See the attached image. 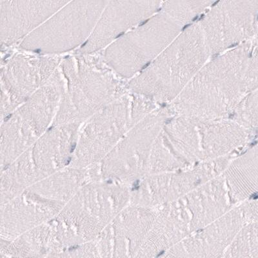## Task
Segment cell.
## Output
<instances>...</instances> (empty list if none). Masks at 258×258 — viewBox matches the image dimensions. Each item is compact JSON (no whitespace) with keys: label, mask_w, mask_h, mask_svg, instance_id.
<instances>
[{"label":"cell","mask_w":258,"mask_h":258,"mask_svg":"<svg viewBox=\"0 0 258 258\" xmlns=\"http://www.w3.org/2000/svg\"><path fill=\"white\" fill-rule=\"evenodd\" d=\"M252 45L246 42L207 62L171 102L176 116L227 118L247 94L245 77Z\"/></svg>","instance_id":"6da1fadb"},{"label":"cell","mask_w":258,"mask_h":258,"mask_svg":"<svg viewBox=\"0 0 258 258\" xmlns=\"http://www.w3.org/2000/svg\"><path fill=\"white\" fill-rule=\"evenodd\" d=\"M130 200L128 186L105 181L85 184L49 222L56 252L95 241Z\"/></svg>","instance_id":"7a4b0ae2"},{"label":"cell","mask_w":258,"mask_h":258,"mask_svg":"<svg viewBox=\"0 0 258 258\" xmlns=\"http://www.w3.org/2000/svg\"><path fill=\"white\" fill-rule=\"evenodd\" d=\"M210 54L197 22L182 31L126 88L154 103L172 102L207 63Z\"/></svg>","instance_id":"3957f363"},{"label":"cell","mask_w":258,"mask_h":258,"mask_svg":"<svg viewBox=\"0 0 258 258\" xmlns=\"http://www.w3.org/2000/svg\"><path fill=\"white\" fill-rule=\"evenodd\" d=\"M62 71L68 85L53 125L80 124L124 95L114 71L95 57H69Z\"/></svg>","instance_id":"277c9868"},{"label":"cell","mask_w":258,"mask_h":258,"mask_svg":"<svg viewBox=\"0 0 258 258\" xmlns=\"http://www.w3.org/2000/svg\"><path fill=\"white\" fill-rule=\"evenodd\" d=\"M79 126L78 123L52 125L17 160L2 170L1 204L70 167Z\"/></svg>","instance_id":"5b68a950"},{"label":"cell","mask_w":258,"mask_h":258,"mask_svg":"<svg viewBox=\"0 0 258 258\" xmlns=\"http://www.w3.org/2000/svg\"><path fill=\"white\" fill-rule=\"evenodd\" d=\"M156 109L145 97L123 95L103 107L78 133L72 167L88 169L100 163L126 134Z\"/></svg>","instance_id":"8992f818"},{"label":"cell","mask_w":258,"mask_h":258,"mask_svg":"<svg viewBox=\"0 0 258 258\" xmlns=\"http://www.w3.org/2000/svg\"><path fill=\"white\" fill-rule=\"evenodd\" d=\"M170 115L169 109L160 108L133 126L103 160L88 168L90 181L131 187L146 176L154 142Z\"/></svg>","instance_id":"52a82bcc"},{"label":"cell","mask_w":258,"mask_h":258,"mask_svg":"<svg viewBox=\"0 0 258 258\" xmlns=\"http://www.w3.org/2000/svg\"><path fill=\"white\" fill-rule=\"evenodd\" d=\"M183 26L161 11L106 48L104 60L119 77L142 72L173 41Z\"/></svg>","instance_id":"ba28073f"},{"label":"cell","mask_w":258,"mask_h":258,"mask_svg":"<svg viewBox=\"0 0 258 258\" xmlns=\"http://www.w3.org/2000/svg\"><path fill=\"white\" fill-rule=\"evenodd\" d=\"M108 1L69 2L20 43L22 49L41 54L70 51L84 45Z\"/></svg>","instance_id":"9c48e42d"},{"label":"cell","mask_w":258,"mask_h":258,"mask_svg":"<svg viewBox=\"0 0 258 258\" xmlns=\"http://www.w3.org/2000/svg\"><path fill=\"white\" fill-rule=\"evenodd\" d=\"M258 2L223 1L211 7L198 23L211 56L247 42L257 26Z\"/></svg>","instance_id":"30bf717a"},{"label":"cell","mask_w":258,"mask_h":258,"mask_svg":"<svg viewBox=\"0 0 258 258\" xmlns=\"http://www.w3.org/2000/svg\"><path fill=\"white\" fill-rule=\"evenodd\" d=\"M58 59L17 54L2 71V117L26 102L56 71Z\"/></svg>","instance_id":"8fae6325"},{"label":"cell","mask_w":258,"mask_h":258,"mask_svg":"<svg viewBox=\"0 0 258 258\" xmlns=\"http://www.w3.org/2000/svg\"><path fill=\"white\" fill-rule=\"evenodd\" d=\"M156 215L153 208L128 205L95 241L101 258H135Z\"/></svg>","instance_id":"7c38bea8"},{"label":"cell","mask_w":258,"mask_h":258,"mask_svg":"<svg viewBox=\"0 0 258 258\" xmlns=\"http://www.w3.org/2000/svg\"><path fill=\"white\" fill-rule=\"evenodd\" d=\"M162 4L158 1L109 2L89 40L80 48V54L91 55L109 47L119 37L155 15Z\"/></svg>","instance_id":"4fadbf2b"},{"label":"cell","mask_w":258,"mask_h":258,"mask_svg":"<svg viewBox=\"0 0 258 258\" xmlns=\"http://www.w3.org/2000/svg\"><path fill=\"white\" fill-rule=\"evenodd\" d=\"M66 204L54 201L28 187L1 204V239L13 240L29 230L49 222Z\"/></svg>","instance_id":"5bb4252c"},{"label":"cell","mask_w":258,"mask_h":258,"mask_svg":"<svg viewBox=\"0 0 258 258\" xmlns=\"http://www.w3.org/2000/svg\"><path fill=\"white\" fill-rule=\"evenodd\" d=\"M67 1H0L2 45L24 40L57 11Z\"/></svg>","instance_id":"9a60e30c"},{"label":"cell","mask_w":258,"mask_h":258,"mask_svg":"<svg viewBox=\"0 0 258 258\" xmlns=\"http://www.w3.org/2000/svg\"><path fill=\"white\" fill-rule=\"evenodd\" d=\"M240 228L236 218L226 214L200 233L172 246L158 258H223Z\"/></svg>","instance_id":"2e32d148"},{"label":"cell","mask_w":258,"mask_h":258,"mask_svg":"<svg viewBox=\"0 0 258 258\" xmlns=\"http://www.w3.org/2000/svg\"><path fill=\"white\" fill-rule=\"evenodd\" d=\"M56 252L49 222L29 230L13 240L1 239V253L14 258H46Z\"/></svg>","instance_id":"e0dca14e"},{"label":"cell","mask_w":258,"mask_h":258,"mask_svg":"<svg viewBox=\"0 0 258 258\" xmlns=\"http://www.w3.org/2000/svg\"><path fill=\"white\" fill-rule=\"evenodd\" d=\"M213 4L211 1L165 2H163L161 11L183 26L209 9Z\"/></svg>","instance_id":"ac0fdd59"},{"label":"cell","mask_w":258,"mask_h":258,"mask_svg":"<svg viewBox=\"0 0 258 258\" xmlns=\"http://www.w3.org/2000/svg\"><path fill=\"white\" fill-rule=\"evenodd\" d=\"M232 115L246 128L258 126V88L246 94Z\"/></svg>","instance_id":"d6986e66"},{"label":"cell","mask_w":258,"mask_h":258,"mask_svg":"<svg viewBox=\"0 0 258 258\" xmlns=\"http://www.w3.org/2000/svg\"><path fill=\"white\" fill-rule=\"evenodd\" d=\"M46 258H101L96 242L73 246L60 252L52 253Z\"/></svg>","instance_id":"ffe728a7"},{"label":"cell","mask_w":258,"mask_h":258,"mask_svg":"<svg viewBox=\"0 0 258 258\" xmlns=\"http://www.w3.org/2000/svg\"><path fill=\"white\" fill-rule=\"evenodd\" d=\"M1 258H14V257L9 256V255H8L2 254V253H1Z\"/></svg>","instance_id":"44dd1931"}]
</instances>
